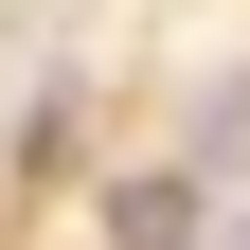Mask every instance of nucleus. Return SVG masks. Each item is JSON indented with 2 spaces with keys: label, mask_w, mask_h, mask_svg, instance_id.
<instances>
[{
  "label": "nucleus",
  "mask_w": 250,
  "mask_h": 250,
  "mask_svg": "<svg viewBox=\"0 0 250 250\" xmlns=\"http://www.w3.org/2000/svg\"><path fill=\"white\" fill-rule=\"evenodd\" d=\"M107 250H197V179H125L107 197Z\"/></svg>",
  "instance_id": "f257e3e1"
},
{
  "label": "nucleus",
  "mask_w": 250,
  "mask_h": 250,
  "mask_svg": "<svg viewBox=\"0 0 250 250\" xmlns=\"http://www.w3.org/2000/svg\"><path fill=\"white\" fill-rule=\"evenodd\" d=\"M232 250H250V232H232Z\"/></svg>",
  "instance_id": "f03ea898"
}]
</instances>
